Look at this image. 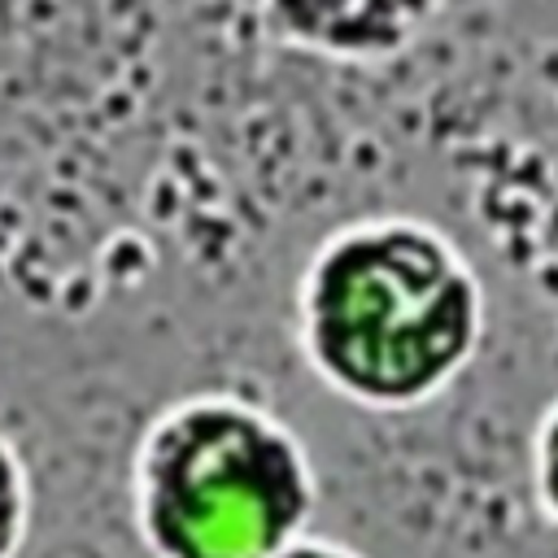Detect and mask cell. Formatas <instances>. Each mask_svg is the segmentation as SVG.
Returning <instances> with one entry per match:
<instances>
[{"mask_svg": "<svg viewBox=\"0 0 558 558\" xmlns=\"http://www.w3.org/2000/svg\"><path fill=\"white\" fill-rule=\"evenodd\" d=\"M292 331L327 392L371 414H410L440 401L484 349L488 292L440 222L362 214L310 248Z\"/></svg>", "mask_w": 558, "mask_h": 558, "instance_id": "6da1fadb", "label": "cell"}, {"mask_svg": "<svg viewBox=\"0 0 558 558\" xmlns=\"http://www.w3.org/2000/svg\"><path fill=\"white\" fill-rule=\"evenodd\" d=\"M126 493L153 558H275L314 532L318 471L288 418L209 388L144 423Z\"/></svg>", "mask_w": 558, "mask_h": 558, "instance_id": "7a4b0ae2", "label": "cell"}, {"mask_svg": "<svg viewBox=\"0 0 558 558\" xmlns=\"http://www.w3.org/2000/svg\"><path fill=\"white\" fill-rule=\"evenodd\" d=\"M449 0H257L266 35L327 65H384L405 57Z\"/></svg>", "mask_w": 558, "mask_h": 558, "instance_id": "3957f363", "label": "cell"}, {"mask_svg": "<svg viewBox=\"0 0 558 558\" xmlns=\"http://www.w3.org/2000/svg\"><path fill=\"white\" fill-rule=\"evenodd\" d=\"M31 532V475L17 445L0 432V558H17Z\"/></svg>", "mask_w": 558, "mask_h": 558, "instance_id": "277c9868", "label": "cell"}, {"mask_svg": "<svg viewBox=\"0 0 558 558\" xmlns=\"http://www.w3.org/2000/svg\"><path fill=\"white\" fill-rule=\"evenodd\" d=\"M527 475H532V501H536V510L558 532V397L541 410V418L532 427Z\"/></svg>", "mask_w": 558, "mask_h": 558, "instance_id": "5b68a950", "label": "cell"}, {"mask_svg": "<svg viewBox=\"0 0 558 558\" xmlns=\"http://www.w3.org/2000/svg\"><path fill=\"white\" fill-rule=\"evenodd\" d=\"M275 558H366V554L353 549V545H344V541H336V536H318V532H310V536H301L296 545H288V549L275 554Z\"/></svg>", "mask_w": 558, "mask_h": 558, "instance_id": "8992f818", "label": "cell"}]
</instances>
